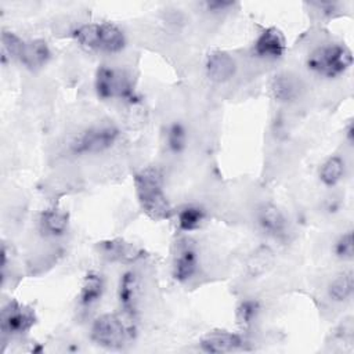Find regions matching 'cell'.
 I'll return each instance as SVG.
<instances>
[{"instance_id": "1", "label": "cell", "mask_w": 354, "mask_h": 354, "mask_svg": "<svg viewBox=\"0 0 354 354\" xmlns=\"http://www.w3.org/2000/svg\"><path fill=\"white\" fill-rule=\"evenodd\" d=\"M134 187L142 212L155 221L171 217L173 209L165 194L163 174L158 166H147L134 176Z\"/></svg>"}, {"instance_id": "2", "label": "cell", "mask_w": 354, "mask_h": 354, "mask_svg": "<svg viewBox=\"0 0 354 354\" xmlns=\"http://www.w3.org/2000/svg\"><path fill=\"white\" fill-rule=\"evenodd\" d=\"M353 65L351 50L340 43H326L314 48L307 57V68L326 79L344 75Z\"/></svg>"}, {"instance_id": "3", "label": "cell", "mask_w": 354, "mask_h": 354, "mask_svg": "<svg viewBox=\"0 0 354 354\" xmlns=\"http://www.w3.org/2000/svg\"><path fill=\"white\" fill-rule=\"evenodd\" d=\"M75 40L87 50L102 53H119L126 46L123 30L111 22L86 24L73 30Z\"/></svg>"}, {"instance_id": "4", "label": "cell", "mask_w": 354, "mask_h": 354, "mask_svg": "<svg viewBox=\"0 0 354 354\" xmlns=\"http://www.w3.org/2000/svg\"><path fill=\"white\" fill-rule=\"evenodd\" d=\"M95 93L101 100H123L127 102L138 101L131 77L116 68L101 65L94 79Z\"/></svg>"}, {"instance_id": "5", "label": "cell", "mask_w": 354, "mask_h": 354, "mask_svg": "<svg viewBox=\"0 0 354 354\" xmlns=\"http://www.w3.org/2000/svg\"><path fill=\"white\" fill-rule=\"evenodd\" d=\"M133 322H124L116 314H102L97 317L90 328L91 340L105 348H122L133 336Z\"/></svg>"}, {"instance_id": "6", "label": "cell", "mask_w": 354, "mask_h": 354, "mask_svg": "<svg viewBox=\"0 0 354 354\" xmlns=\"http://www.w3.org/2000/svg\"><path fill=\"white\" fill-rule=\"evenodd\" d=\"M120 133L115 124L91 126L77 134L71 142V151L75 155H95L115 145Z\"/></svg>"}, {"instance_id": "7", "label": "cell", "mask_w": 354, "mask_h": 354, "mask_svg": "<svg viewBox=\"0 0 354 354\" xmlns=\"http://www.w3.org/2000/svg\"><path fill=\"white\" fill-rule=\"evenodd\" d=\"M36 322L35 311L18 303L17 300H10L0 313V329L3 335L17 336L29 332Z\"/></svg>"}, {"instance_id": "8", "label": "cell", "mask_w": 354, "mask_h": 354, "mask_svg": "<svg viewBox=\"0 0 354 354\" xmlns=\"http://www.w3.org/2000/svg\"><path fill=\"white\" fill-rule=\"evenodd\" d=\"M256 218L260 230L268 236L279 241L288 236V218L277 205L271 202L260 205L256 213Z\"/></svg>"}, {"instance_id": "9", "label": "cell", "mask_w": 354, "mask_h": 354, "mask_svg": "<svg viewBox=\"0 0 354 354\" xmlns=\"http://www.w3.org/2000/svg\"><path fill=\"white\" fill-rule=\"evenodd\" d=\"M286 50L283 35L277 28L263 29L253 43V53L257 58L275 61L279 59Z\"/></svg>"}, {"instance_id": "10", "label": "cell", "mask_w": 354, "mask_h": 354, "mask_svg": "<svg viewBox=\"0 0 354 354\" xmlns=\"http://www.w3.org/2000/svg\"><path fill=\"white\" fill-rule=\"evenodd\" d=\"M100 253L109 261H119V263H136L144 259L145 250L131 242L124 239H108L102 241L98 245Z\"/></svg>"}, {"instance_id": "11", "label": "cell", "mask_w": 354, "mask_h": 354, "mask_svg": "<svg viewBox=\"0 0 354 354\" xmlns=\"http://www.w3.org/2000/svg\"><path fill=\"white\" fill-rule=\"evenodd\" d=\"M198 270V253L195 246L189 241H183L177 245V250L173 257L171 274L178 282L189 281Z\"/></svg>"}, {"instance_id": "12", "label": "cell", "mask_w": 354, "mask_h": 354, "mask_svg": "<svg viewBox=\"0 0 354 354\" xmlns=\"http://www.w3.org/2000/svg\"><path fill=\"white\" fill-rule=\"evenodd\" d=\"M201 350L209 354H225L243 348L245 340L241 335L228 330H213L199 342Z\"/></svg>"}, {"instance_id": "13", "label": "cell", "mask_w": 354, "mask_h": 354, "mask_svg": "<svg viewBox=\"0 0 354 354\" xmlns=\"http://www.w3.org/2000/svg\"><path fill=\"white\" fill-rule=\"evenodd\" d=\"M207 77L214 83L228 82L236 72L235 59L225 51H212L205 64Z\"/></svg>"}, {"instance_id": "14", "label": "cell", "mask_w": 354, "mask_h": 354, "mask_svg": "<svg viewBox=\"0 0 354 354\" xmlns=\"http://www.w3.org/2000/svg\"><path fill=\"white\" fill-rule=\"evenodd\" d=\"M119 301L124 315L130 321H134L138 301V277L136 272L127 271L122 275L119 282Z\"/></svg>"}, {"instance_id": "15", "label": "cell", "mask_w": 354, "mask_h": 354, "mask_svg": "<svg viewBox=\"0 0 354 354\" xmlns=\"http://www.w3.org/2000/svg\"><path fill=\"white\" fill-rule=\"evenodd\" d=\"M50 58H51V50L47 41L43 39H35V40L25 41L21 57H19V62L30 71H37V69H41L44 65H47Z\"/></svg>"}, {"instance_id": "16", "label": "cell", "mask_w": 354, "mask_h": 354, "mask_svg": "<svg viewBox=\"0 0 354 354\" xmlns=\"http://www.w3.org/2000/svg\"><path fill=\"white\" fill-rule=\"evenodd\" d=\"M69 227V214L58 207H48L40 213L39 230L46 236H62Z\"/></svg>"}, {"instance_id": "17", "label": "cell", "mask_w": 354, "mask_h": 354, "mask_svg": "<svg viewBox=\"0 0 354 354\" xmlns=\"http://www.w3.org/2000/svg\"><path fill=\"white\" fill-rule=\"evenodd\" d=\"M105 282L101 274L95 271H90L83 278V283L79 293V303L82 307H90L95 304L104 293Z\"/></svg>"}, {"instance_id": "18", "label": "cell", "mask_w": 354, "mask_h": 354, "mask_svg": "<svg viewBox=\"0 0 354 354\" xmlns=\"http://www.w3.org/2000/svg\"><path fill=\"white\" fill-rule=\"evenodd\" d=\"M270 87L274 98L282 102L296 100L300 91L299 82L295 79V76L289 73H279L274 76Z\"/></svg>"}, {"instance_id": "19", "label": "cell", "mask_w": 354, "mask_h": 354, "mask_svg": "<svg viewBox=\"0 0 354 354\" xmlns=\"http://www.w3.org/2000/svg\"><path fill=\"white\" fill-rule=\"evenodd\" d=\"M354 289V277L351 271H344L336 275L328 285V295L333 301H347Z\"/></svg>"}, {"instance_id": "20", "label": "cell", "mask_w": 354, "mask_h": 354, "mask_svg": "<svg viewBox=\"0 0 354 354\" xmlns=\"http://www.w3.org/2000/svg\"><path fill=\"white\" fill-rule=\"evenodd\" d=\"M206 218V212L202 206L187 205L177 213V225L181 231L191 232L198 230Z\"/></svg>"}, {"instance_id": "21", "label": "cell", "mask_w": 354, "mask_h": 354, "mask_svg": "<svg viewBox=\"0 0 354 354\" xmlns=\"http://www.w3.org/2000/svg\"><path fill=\"white\" fill-rule=\"evenodd\" d=\"M344 170L346 163L343 158L337 155L329 156L319 169V180L324 185L333 187L342 181V178L344 177Z\"/></svg>"}, {"instance_id": "22", "label": "cell", "mask_w": 354, "mask_h": 354, "mask_svg": "<svg viewBox=\"0 0 354 354\" xmlns=\"http://www.w3.org/2000/svg\"><path fill=\"white\" fill-rule=\"evenodd\" d=\"M187 129L180 122H173L166 129V145L173 153H181L187 148Z\"/></svg>"}, {"instance_id": "23", "label": "cell", "mask_w": 354, "mask_h": 354, "mask_svg": "<svg viewBox=\"0 0 354 354\" xmlns=\"http://www.w3.org/2000/svg\"><path fill=\"white\" fill-rule=\"evenodd\" d=\"M1 44H3V55H1L3 62H6L7 57L10 59H18L19 61L25 40H22L14 32L4 29L3 33H1Z\"/></svg>"}, {"instance_id": "24", "label": "cell", "mask_w": 354, "mask_h": 354, "mask_svg": "<svg viewBox=\"0 0 354 354\" xmlns=\"http://www.w3.org/2000/svg\"><path fill=\"white\" fill-rule=\"evenodd\" d=\"M260 303L253 299H245L236 308V319L243 328H249L260 314Z\"/></svg>"}, {"instance_id": "25", "label": "cell", "mask_w": 354, "mask_h": 354, "mask_svg": "<svg viewBox=\"0 0 354 354\" xmlns=\"http://www.w3.org/2000/svg\"><path fill=\"white\" fill-rule=\"evenodd\" d=\"M333 252L336 257L342 260H351L354 256V243H353V234L351 231H347L342 234L333 246Z\"/></svg>"}, {"instance_id": "26", "label": "cell", "mask_w": 354, "mask_h": 354, "mask_svg": "<svg viewBox=\"0 0 354 354\" xmlns=\"http://www.w3.org/2000/svg\"><path fill=\"white\" fill-rule=\"evenodd\" d=\"M232 1H225V0H212L205 3V8L209 12H220V11H227L230 7H232Z\"/></svg>"}, {"instance_id": "27", "label": "cell", "mask_w": 354, "mask_h": 354, "mask_svg": "<svg viewBox=\"0 0 354 354\" xmlns=\"http://www.w3.org/2000/svg\"><path fill=\"white\" fill-rule=\"evenodd\" d=\"M354 127H353V124L350 123L348 126H347V130H346V138H347V141L351 144L353 142V140H354Z\"/></svg>"}]
</instances>
